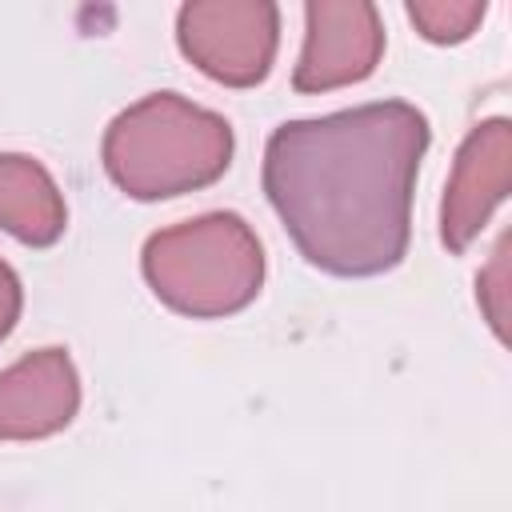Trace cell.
Returning <instances> with one entry per match:
<instances>
[{
  "instance_id": "cell-1",
  "label": "cell",
  "mask_w": 512,
  "mask_h": 512,
  "mask_svg": "<svg viewBox=\"0 0 512 512\" xmlns=\"http://www.w3.org/2000/svg\"><path fill=\"white\" fill-rule=\"evenodd\" d=\"M428 140L432 128L408 100L288 120L264 144V196L312 268L380 276L408 252Z\"/></svg>"
},
{
  "instance_id": "cell-2",
  "label": "cell",
  "mask_w": 512,
  "mask_h": 512,
  "mask_svg": "<svg viewBox=\"0 0 512 512\" xmlns=\"http://www.w3.org/2000/svg\"><path fill=\"white\" fill-rule=\"evenodd\" d=\"M232 124L180 92L124 108L100 144L108 180L132 200H168L216 184L232 164Z\"/></svg>"
},
{
  "instance_id": "cell-3",
  "label": "cell",
  "mask_w": 512,
  "mask_h": 512,
  "mask_svg": "<svg viewBox=\"0 0 512 512\" xmlns=\"http://www.w3.org/2000/svg\"><path fill=\"white\" fill-rule=\"evenodd\" d=\"M140 268L160 304L192 320H216L256 300L264 284V248L244 216L204 212L152 232Z\"/></svg>"
},
{
  "instance_id": "cell-4",
  "label": "cell",
  "mask_w": 512,
  "mask_h": 512,
  "mask_svg": "<svg viewBox=\"0 0 512 512\" xmlns=\"http://www.w3.org/2000/svg\"><path fill=\"white\" fill-rule=\"evenodd\" d=\"M180 52L216 84L252 88L272 72L280 8L268 0H196L176 12Z\"/></svg>"
},
{
  "instance_id": "cell-5",
  "label": "cell",
  "mask_w": 512,
  "mask_h": 512,
  "mask_svg": "<svg viewBox=\"0 0 512 512\" xmlns=\"http://www.w3.org/2000/svg\"><path fill=\"white\" fill-rule=\"evenodd\" d=\"M384 56V20L368 0H308L304 44L292 72L296 92H332L360 84Z\"/></svg>"
},
{
  "instance_id": "cell-6",
  "label": "cell",
  "mask_w": 512,
  "mask_h": 512,
  "mask_svg": "<svg viewBox=\"0 0 512 512\" xmlns=\"http://www.w3.org/2000/svg\"><path fill=\"white\" fill-rule=\"evenodd\" d=\"M512 180V124L492 116L476 124L452 164L440 204V240L448 252H464L504 204Z\"/></svg>"
},
{
  "instance_id": "cell-7",
  "label": "cell",
  "mask_w": 512,
  "mask_h": 512,
  "mask_svg": "<svg viewBox=\"0 0 512 512\" xmlns=\"http://www.w3.org/2000/svg\"><path fill=\"white\" fill-rule=\"evenodd\" d=\"M80 376L64 348H36L0 372V440H44L72 424Z\"/></svg>"
},
{
  "instance_id": "cell-8",
  "label": "cell",
  "mask_w": 512,
  "mask_h": 512,
  "mask_svg": "<svg viewBox=\"0 0 512 512\" xmlns=\"http://www.w3.org/2000/svg\"><path fill=\"white\" fill-rule=\"evenodd\" d=\"M64 224L68 208L52 172L24 152H0V228L20 244L48 248L64 236Z\"/></svg>"
},
{
  "instance_id": "cell-9",
  "label": "cell",
  "mask_w": 512,
  "mask_h": 512,
  "mask_svg": "<svg viewBox=\"0 0 512 512\" xmlns=\"http://www.w3.org/2000/svg\"><path fill=\"white\" fill-rule=\"evenodd\" d=\"M488 16L484 0H412L408 20L432 44H464Z\"/></svg>"
},
{
  "instance_id": "cell-10",
  "label": "cell",
  "mask_w": 512,
  "mask_h": 512,
  "mask_svg": "<svg viewBox=\"0 0 512 512\" xmlns=\"http://www.w3.org/2000/svg\"><path fill=\"white\" fill-rule=\"evenodd\" d=\"M476 296H480V308H484L492 332L504 340V320H508V236H500V244L492 252V264L480 272Z\"/></svg>"
},
{
  "instance_id": "cell-11",
  "label": "cell",
  "mask_w": 512,
  "mask_h": 512,
  "mask_svg": "<svg viewBox=\"0 0 512 512\" xmlns=\"http://www.w3.org/2000/svg\"><path fill=\"white\" fill-rule=\"evenodd\" d=\"M20 308H24V288H20V276L12 272L8 260H0V340L16 328L20 320Z\"/></svg>"
}]
</instances>
